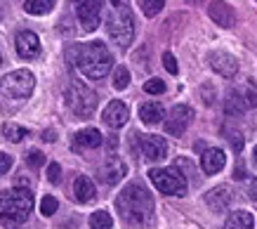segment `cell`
<instances>
[{"mask_svg": "<svg viewBox=\"0 0 257 229\" xmlns=\"http://www.w3.org/2000/svg\"><path fill=\"white\" fill-rule=\"evenodd\" d=\"M116 208L120 220L133 229H149L154 224V196L140 182H130L116 198Z\"/></svg>", "mask_w": 257, "mask_h": 229, "instance_id": "cell-1", "label": "cell"}, {"mask_svg": "<svg viewBox=\"0 0 257 229\" xmlns=\"http://www.w3.org/2000/svg\"><path fill=\"white\" fill-rule=\"evenodd\" d=\"M69 59L85 78L99 80L113 69V57H111L109 48L101 40H92V43H83L69 50Z\"/></svg>", "mask_w": 257, "mask_h": 229, "instance_id": "cell-2", "label": "cell"}, {"mask_svg": "<svg viewBox=\"0 0 257 229\" xmlns=\"http://www.w3.org/2000/svg\"><path fill=\"white\" fill-rule=\"evenodd\" d=\"M33 87H36V76L29 69L10 71L5 78L0 80V111L17 113L24 104L29 102Z\"/></svg>", "mask_w": 257, "mask_h": 229, "instance_id": "cell-3", "label": "cell"}, {"mask_svg": "<svg viewBox=\"0 0 257 229\" xmlns=\"http://www.w3.org/2000/svg\"><path fill=\"white\" fill-rule=\"evenodd\" d=\"M33 210V194L26 187L0 191V224L5 229H19Z\"/></svg>", "mask_w": 257, "mask_h": 229, "instance_id": "cell-4", "label": "cell"}, {"mask_svg": "<svg viewBox=\"0 0 257 229\" xmlns=\"http://www.w3.org/2000/svg\"><path fill=\"white\" fill-rule=\"evenodd\" d=\"M111 40L116 43L118 48H127L135 38V17L130 12L127 5H118L109 17V24H106Z\"/></svg>", "mask_w": 257, "mask_h": 229, "instance_id": "cell-5", "label": "cell"}, {"mask_svg": "<svg viewBox=\"0 0 257 229\" xmlns=\"http://www.w3.org/2000/svg\"><path fill=\"white\" fill-rule=\"evenodd\" d=\"M97 92L90 90L85 83L80 80H71L69 90H66V106H69L78 119H90L97 109Z\"/></svg>", "mask_w": 257, "mask_h": 229, "instance_id": "cell-6", "label": "cell"}, {"mask_svg": "<svg viewBox=\"0 0 257 229\" xmlns=\"http://www.w3.org/2000/svg\"><path fill=\"white\" fill-rule=\"evenodd\" d=\"M149 180L161 194L168 196H187V177L177 168H151Z\"/></svg>", "mask_w": 257, "mask_h": 229, "instance_id": "cell-7", "label": "cell"}, {"mask_svg": "<svg viewBox=\"0 0 257 229\" xmlns=\"http://www.w3.org/2000/svg\"><path fill=\"white\" fill-rule=\"evenodd\" d=\"M257 106V90L255 85H238V87H231L229 90V95H226V102H224V109L229 116H234V113H245L248 109Z\"/></svg>", "mask_w": 257, "mask_h": 229, "instance_id": "cell-8", "label": "cell"}, {"mask_svg": "<svg viewBox=\"0 0 257 229\" xmlns=\"http://www.w3.org/2000/svg\"><path fill=\"white\" fill-rule=\"evenodd\" d=\"M71 5L76 10L80 29L87 33L97 31V26L101 22V0H71Z\"/></svg>", "mask_w": 257, "mask_h": 229, "instance_id": "cell-9", "label": "cell"}, {"mask_svg": "<svg viewBox=\"0 0 257 229\" xmlns=\"http://www.w3.org/2000/svg\"><path fill=\"white\" fill-rule=\"evenodd\" d=\"M191 121H194V109L187 104H177V106H172L168 119H165V133L172 137H179L191 126Z\"/></svg>", "mask_w": 257, "mask_h": 229, "instance_id": "cell-10", "label": "cell"}, {"mask_svg": "<svg viewBox=\"0 0 257 229\" xmlns=\"http://www.w3.org/2000/svg\"><path fill=\"white\" fill-rule=\"evenodd\" d=\"M137 140H140V147H142V156L147 161H151V163L163 161L168 156V142L163 137H158V135H137Z\"/></svg>", "mask_w": 257, "mask_h": 229, "instance_id": "cell-11", "label": "cell"}, {"mask_svg": "<svg viewBox=\"0 0 257 229\" xmlns=\"http://www.w3.org/2000/svg\"><path fill=\"white\" fill-rule=\"evenodd\" d=\"M208 15H210L212 22L217 26H222V29H231V26L236 24V12L226 0H212L210 5H208Z\"/></svg>", "mask_w": 257, "mask_h": 229, "instance_id": "cell-12", "label": "cell"}, {"mask_svg": "<svg viewBox=\"0 0 257 229\" xmlns=\"http://www.w3.org/2000/svg\"><path fill=\"white\" fill-rule=\"evenodd\" d=\"M125 173H127V166L123 163V158L113 156V154H111L99 168V177H101V182H106V184H118V182L125 177Z\"/></svg>", "mask_w": 257, "mask_h": 229, "instance_id": "cell-13", "label": "cell"}, {"mask_svg": "<svg viewBox=\"0 0 257 229\" xmlns=\"http://www.w3.org/2000/svg\"><path fill=\"white\" fill-rule=\"evenodd\" d=\"M15 48L22 59H36L40 55V38L33 31H22L15 40Z\"/></svg>", "mask_w": 257, "mask_h": 229, "instance_id": "cell-14", "label": "cell"}, {"mask_svg": "<svg viewBox=\"0 0 257 229\" xmlns=\"http://www.w3.org/2000/svg\"><path fill=\"white\" fill-rule=\"evenodd\" d=\"M210 66L212 71H217L222 78H234L238 73V62L229 52H210Z\"/></svg>", "mask_w": 257, "mask_h": 229, "instance_id": "cell-15", "label": "cell"}, {"mask_svg": "<svg viewBox=\"0 0 257 229\" xmlns=\"http://www.w3.org/2000/svg\"><path fill=\"white\" fill-rule=\"evenodd\" d=\"M127 119H130V111H127V106L120 99H113V102L106 104V109H104V123L109 128L118 130V128H123L127 123Z\"/></svg>", "mask_w": 257, "mask_h": 229, "instance_id": "cell-16", "label": "cell"}, {"mask_svg": "<svg viewBox=\"0 0 257 229\" xmlns=\"http://www.w3.org/2000/svg\"><path fill=\"white\" fill-rule=\"evenodd\" d=\"M231 198H234L231 189H229L226 184H219V187H215V189H210L208 194H205V203H208V208H210V210L222 213V210H226V208H229Z\"/></svg>", "mask_w": 257, "mask_h": 229, "instance_id": "cell-17", "label": "cell"}, {"mask_svg": "<svg viewBox=\"0 0 257 229\" xmlns=\"http://www.w3.org/2000/svg\"><path fill=\"white\" fill-rule=\"evenodd\" d=\"M101 142H104V135H101L97 128H85V130L76 133V137H73V149L76 151L97 149V147H101Z\"/></svg>", "mask_w": 257, "mask_h": 229, "instance_id": "cell-18", "label": "cell"}, {"mask_svg": "<svg viewBox=\"0 0 257 229\" xmlns=\"http://www.w3.org/2000/svg\"><path fill=\"white\" fill-rule=\"evenodd\" d=\"M226 163V156L222 149H205L201 156V168L205 175H217Z\"/></svg>", "mask_w": 257, "mask_h": 229, "instance_id": "cell-19", "label": "cell"}, {"mask_svg": "<svg viewBox=\"0 0 257 229\" xmlns=\"http://www.w3.org/2000/svg\"><path fill=\"white\" fill-rule=\"evenodd\" d=\"M73 194H76V201L80 203H90L97 196V189H94V182L87 177V175H78L76 182H73Z\"/></svg>", "mask_w": 257, "mask_h": 229, "instance_id": "cell-20", "label": "cell"}, {"mask_svg": "<svg viewBox=\"0 0 257 229\" xmlns=\"http://www.w3.org/2000/svg\"><path fill=\"white\" fill-rule=\"evenodd\" d=\"M140 119L147 126H158L165 119V109L161 102H144L140 106Z\"/></svg>", "mask_w": 257, "mask_h": 229, "instance_id": "cell-21", "label": "cell"}, {"mask_svg": "<svg viewBox=\"0 0 257 229\" xmlns=\"http://www.w3.org/2000/svg\"><path fill=\"white\" fill-rule=\"evenodd\" d=\"M224 229H255V217L248 210H236L229 215Z\"/></svg>", "mask_w": 257, "mask_h": 229, "instance_id": "cell-22", "label": "cell"}, {"mask_svg": "<svg viewBox=\"0 0 257 229\" xmlns=\"http://www.w3.org/2000/svg\"><path fill=\"white\" fill-rule=\"evenodd\" d=\"M52 8H55V0H24V10L33 17L47 15Z\"/></svg>", "mask_w": 257, "mask_h": 229, "instance_id": "cell-23", "label": "cell"}, {"mask_svg": "<svg viewBox=\"0 0 257 229\" xmlns=\"http://www.w3.org/2000/svg\"><path fill=\"white\" fill-rule=\"evenodd\" d=\"M90 227L92 229H111L113 227V217L106 210H94L90 215Z\"/></svg>", "mask_w": 257, "mask_h": 229, "instance_id": "cell-24", "label": "cell"}, {"mask_svg": "<svg viewBox=\"0 0 257 229\" xmlns=\"http://www.w3.org/2000/svg\"><path fill=\"white\" fill-rule=\"evenodd\" d=\"M3 135H5V140H10V142H22L24 137H29V130L17 126V123H5L3 126Z\"/></svg>", "mask_w": 257, "mask_h": 229, "instance_id": "cell-25", "label": "cell"}, {"mask_svg": "<svg viewBox=\"0 0 257 229\" xmlns=\"http://www.w3.org/2000/svg\"><path fill=\"white\" fill-rule=\"evenodd\" d=\"M127 85H130V71L120 64V66L113 69V87H116V90H125Z\"/></svg>", "mask_w": 257, "mask_h": 229, "instance_id": "cell-26", "label": "cell"}, {"mask_svg": "<svg viewBox=\"0 0 257 229\" xmlns=\"http://www.w3.org/2000/svg\"><path fill=\"white\" fill-rule=\"evenodd\" d=\"M140 5H142V12L147 17H156L163 10L165 0H140Z\"/></svg>", "mask_w": 257, "mask_h": 229, "instance_id": "cell-27", "label": "cell"}, {"mask_svg": "<svg viewBox=\"0 0 257 229\" xmlns=\"http://www.w3.org/2000/svg\"><path fill=\"white\" fill-rule=\"evenodd\" d=\"M57 208H59V203H57L55 196H43V201H40V213L45 215V217H50V215L57 213Z\"/></svg>", "mask_w": 257, "mask_h": 229, "instance_id": "cell-28", "label": "cell"}, {"mask_svg": "<svg viewBox=\"0 0 257 229\" xmlns=\"http://www.w3.org/2000/svg\"><path fill=\"white\" fill-rule=\"evenodd\" d=\"M144 92H149V95H161V92H165V83L161 78H151L144 83Z\"/></svg>", "mask_w": 257, "mask_h": 229, "instance_id": "cell-29", "label": "cell"}, {"mask_svg": "<svg viewBox=\"0 0 257 229\" xmlns=\"http://www.w3.org/2000/svg\"><path fill=\"white\" fill-rule=\"evenodd\" d=\"M26 163H29L31 168H40V166H45V154H43V151H38V149L29 151V156H26Z\"/></svg>", "mask_w": 257, "mask_h": 229, "instance_id": "cell-30", "label": "cell"}, {"mask_svg": "<svg viewBox=\"0 0 257 229\" xmlns=\"http://www.w3.org/2000/svg\"><path fill=\"white\" fill-rule=\"evenodd\" d=\"M47 180L52 182V184H59V180H62V168H59V163H50V166H47Z\"/></svg>", "mask_w": 257, "mask_h": 229, "instance_id": "cell-31", "label": "cell"}, {"mask_svg": "<svg viewBox=\"0 0 257 229\" xmlns=\"http://www.w3.org/2000/svg\"><path fill=\"white\" fill-rule=\"evenodd\" d=\"M163 66L168 69V73H172V76L179 71V69H177V59H175V55H172V52H165V55H163Z\"/></svg>", "mask_w": 257, "mask_h": 229, "instance_id": "cell-32", "label": "cell"}, {"mask_svg": "<svg viewBox=\"0 0 257 229\" xmlns=\"http://www.w3.org/2000/svg\"><path fill=\"white\" fill-rule=\"evenodd\" d=\"M10 168H12V156H10V154H3V151H0V175H5L10 170Z\"/></svg>", "mask_w": 257, "mask_h": 229, "instance_id": "cell-33", "label": "cell"}, {"mask_svg": "<svg viewBox=\"0 0 257 229\" xmlns=\"http://www.w3.org/2000/svg\"><path fill=\"white\" fill-rule=\"evenodd\" d=\"M229 142H231V147H234L236 154L243 149V137H241V133H229Z\"/></svg>", "mask_w": 257, "mask_h": 229, "instance_id": "cell-34", "label": "cell"}, {"mask_svg": "<svg viewBox=\"0 0 257 229\" xmlns=\"http://www.w3.org/2000/svg\"><path fill=\"white\" fill-rule=\"evenodd\" d=\"M248 194H250V198H252V201H257V177H252V180H250Z\"/></svg>", "mask_w": 257, "mask_h": 229, "instance_id": "cell-35", "label": "cell"}, {"mask_svg": "<svg viewBox=\"0 0 257 229\" xmlns=\"http://www.w3.org/2000/svg\"><path fill=\"white\" fill-rule=\"evenodd\" d=\"M234 177H236V180H243V177H245V170H243V163H238V168H236V170H234Z\"/></svg>", "mask_w": 257, "mask_h": 229, "instance_id": "cell-36", "label": "cell"}, {"mask_svg": "<svg viewBox=\"0 0 257 229\" xmlns=\"http://www.w3.org/2000/svg\"><path fill=\"white\" fill-rule=\"evenodd\" d=\"M43 140H45V142H55V133H52V130H45V133H43Z\"/></svg>", "mask_w": 257, "mask_h": 229, "instance_id": "cell-37", "label": "cell"}, {"mask_svg": "<svg viewBox=\"0 0 257 229\" xmlns=\"http://www.w3.org/2000/svg\"><path fill=\"white\" fill-rule=\"evenodd\" d=\"M109 3H111V5H116V8L120 5V0H109Z\"/></svg>", "mask_w": 257, "mask_h": 229, "instance_id": "cell-38", "label": "cell"}, {"mask_svg": "<svg viewBox=\"0 0 257 229\" xmlns=\"http://www.w3.org/2000/svg\"><path fill=\"white\" fill-rule=\"evenodd\" d=\"M252 156H255V163H257V147H255V154H252Z\"/></svg>", "mask_w": 257, "mask_h": 229, "instance_id": "cell-39", "label": "cell"}, {"mask_svg": "<svg viewBox=\"0 0 257 229\" xmlns=\"http://www.w3.org/2000/svg\"><path fill=\"white\" fill-rule=\"evenodd\" d=\"M189 3H201V0H189Z\"/></svg>", "mask_w": 257, "mask_h": 229, "instance_id": "cell-40", "label": "cell"}, {"mask_svg": "<svg viewBox=\"0 0 257 229\" xmlns=\"http://www.w3.org/2000/svg\"><path fill=\"white\" fill-rule=\"evenodd\" d=\"M0 64H3V52H0Z\"/></svg>", "mask_w": 257, "mask_h": 229, "instance_id": "cell-41", "label": "cell"}]
</instances>
